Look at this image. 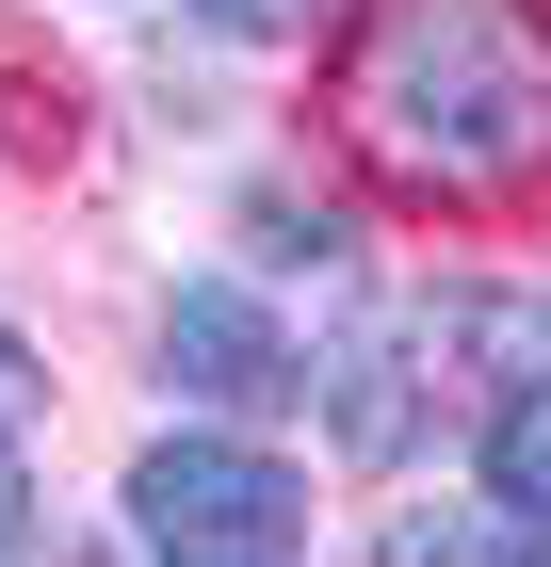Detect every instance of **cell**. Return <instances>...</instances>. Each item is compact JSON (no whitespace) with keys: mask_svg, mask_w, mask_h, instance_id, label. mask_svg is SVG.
I'll use <instances>...</instances> for the list:
<instances>
[{"mask_svg":"<svg viewBox=\"0 0 551 567\" xmlns=\"http://www.w3.org/2000/svg\"><path fill=\"white\" fill-rule=\"evenodd\" d=\"M340 131L374 146V178H406L438 212L535 195L551 178V17L535 0H374Z\"/></svg>","mask_w":551,"mask_h":567,"instance_id":"obj_1","label":"cell"},{"mask_svg":"<svg viewBox=\"0 0 551 567\" xmlns=\"http://www.w3.org/2000/svg\"><path fill=\"white\" fill-rule=\"evenodd\" d=\"M114 519H130V551H178V567H259V551H308V486H293V454H259V437L178 422V437H146V454H130Z\"/></svg>","mask_w":551,"mask_h":567,"instance_id":"obj_2","label":"cell"},{"mask_svg":"<svg viewBox=\"0 0 551 567\" xmlns=\"http://www.w3.org/2000/svg\"><path fill=\"white\" fill-rule=\"evenodd\" d=\"M146 357H163V390H195L212 422H276V405H308L293 324H276L244 276H178V292H163V324H146Z\"/></svg>","mask_w":551,"mask_h":567,"instance_id":"obj_3","label":"cell"},{"mask_svg":"<svg viewBox=\"0 0 551 567\" xmlns=\"http://www.w3.org/2000/svg\"><path fill=\"white\" fill-rule=\"evenodd\" d=\"M487 486H503L519 519H551V373H519V390L487 405Z\"/></svg>","mask_w":551,"mask_h":567,"instance_id":"obj_4","label":"cell"},{"mask_svg":"<svg viewBox=\"0 0 551 567\" xmlns=\"http://www.w3.org/2000/svg\"><path fill=\"white\" fill-rule=\"evenodd\" d=\"M244 227H259V244H276V260H308V276H340V260H357V227H340L325 195H259Z\"/></svg>","mask_w":551,"mask_h":567,"instance_id":"obj_5","label":"cell"},{"mask_svg":"<svg viewBox=\"0 0 551 567\" xmlns=\"http://www.w3.org/2000/svg\"><path fill=\"white\" fill-rule=\"evenodd\" d=\"M325 0H195V33H227V49H276V33H308Z\"/></svg>","mask_w":551,"mask_h":567,"instance_id":"obj_6","label":"cell"},{"mask_svg":"<svg viewBox=\"0 0 551 567\" xmlns=\"http://www.w3.org/2000/svg\"><path fill=\"white\" fill-rule=\"evenodd\" d=\"M33 405H49V357H33V341H17V324H0V437L33 422Z\"/></svg>","mask_w":551,"mask_h":567,"instance_id":"obj_7","label":"cell"},{"mask_svg":"<svg viewBox=\"0 0 551 567\" xmlns=\"http://www.w3.org/2000/svg\"><path fill=\"white\" fill-rule=\"evenodd\" d=\"M33 519H49V503H33V471L0 454V551H33Z\"/></svg>","mask_w":551,"mask_h":567,"instance_id":"obj_8","label":"cell"}]
</instances>
